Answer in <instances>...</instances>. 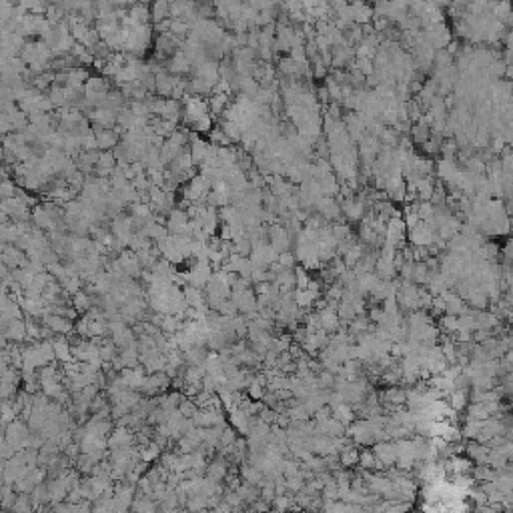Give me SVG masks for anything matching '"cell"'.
Here are the masks:
<instances>
[{
  "label": "cell",
  "instance_id": "cell-1",
  "mask_svg": "<svg viewBox=\"0 0 513 513\" xmlns=\"http://www.w3.org/2000/svg\"><path fill=\"white\" fill-rule=\"evenodd\" d=\"M2 206H4L6 217H10L16 223H26L30 219V208H28V205L20 197H12V199L4 201Z\"/></svg>",
  "mask_w": 513,
  "mask_h": 513
},
{
  "label": "cell",
  "instance_id": "cell-2",
  "mask_svg": "<svg viewBox=\"0 0 513 513\" xmlns=\"http://www.w3.org/2000/svg\"><path fill=\"white\" fill-rule=\"evenodd\" d=\"M93 133H95L97 148L110 150V148H114L120 142V135L114 129H93Z\"/></svg>",
  "mask_w": 513,
  "mask_h": 513
},
{
  "label": "cell",
  "instance_id": "cell-3",
  "mask_svg": "<svg viewBox=\"0 0 513 513\" xmlns=\"http://www.w3.org/2000/svg\"><path fill=\"white\" fill-rule=\"evenodd\" d=\"M150 16H153V20H155L157 24L163 22V20H169V18H171L169 4H167V2H157V4H153V6H150Z\"/></svg>",
  "mask_w": 513,
  "mask_h": 513
},
{
  "label": "cell",
  "instance_id": "cell-4",
  "mask_svg": "<svg viewBox=\"0 0 513 513\" xmlns=\"http://www.w3.org/2000/svg\"><path fill=\"white\" fill-rule=\"evenodd\" d=\"M16 191H18V187L12 183L10 178L2 180V183H0V203H4V201H8V199L16 197Z\"/></svg>",
  "mask_w": 513,
  "mask_h": 513
},
{
  "label": "cell",
  "instance_id": "cell-5",
  "mask_svg": "<svg viewBox=\"0 0 513 513\" xmlns=\"http://www.w3.org/2000/svg\"><path fill=\"white\" fill-rule=\"evenodd\" d=\"M413 138H415L417 142H425V140L429 138V129H427L425 123H419V125L413 129Z\"/></svg>",
  "mask_w": 513,
  "mask_h": 513
},
{
  "label": "cell",
  "instance_id": "cell-6",
  "mask_svg": "<svg viewBox=\"0 0 513 513\" xmlns=\"http://www.w3.org/2000/svg\"><path fill=\"white\" fill-rule=\"evenodd\" d=\"M279 261H281V265L287 267V265L293 263V255H291V253H281V255H279Z\"/></svg>",
  "mask_w": 513,
  "mask_h": 513
},
{
  "label": "cell",
  "instance_id": "cell-7",
  "mask_svg": "<svg viewBox=\"0 0 513 513\" xmlns=\"http://www.w3.org/2000/svg\"><path fill=\"white\" fill-rule=\"evenodd\" d=\"M6 219H8V217H6V213H4V206H2V203H0V225L6 223Z\"/></svg>",
  "mask_w": 513,
  "mask_h": 513
}]
</instances>
